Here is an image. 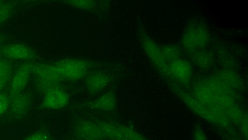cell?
Returning a JSON list of instances; mask_svg holds the SVG:
<instances>
[{
  "label": "cell",
  "instance_id": "obj_1",
  "mask_svg": "<svg viewBox=\"0 0 248 140\" xmlns=\"http://www.w3.org/2000/svg\"><path fill=\"white\" fill-rule=\"evenodd\" d=\"M193 93L200 102L239 126L247 119V115L235 102L234 91L215 75L197 81L193 87Z\"/></svg>",
  "mask_w": 248,
  "mask_h": 140
},
{
  "label": "cell",
  "instance_id": "obj_2",
  "mask_svg": "<svg viewBox=\"0 0 248 140\" xmlns=\"http://www.w3.org/2000/svg\"><path fill=\"white\" fill-rule=\"evenodd\" d=\"M170 86L185 105L205 121L226 128L230 124V121L221 113L203 104L177 85L171 84Z\"/></svg>",
  "mask_w": 248,
  "mask_h": 140
},
{
  "label": "cell",
  "instance_id": "obj_3",
  "mask_svg": "<svg viewBox=\"0 0 248 140\" xmlns=\"http://www.w3.org/2000/svg\"><path fill=\"white\" fill-rule=\"evenodd\" d=\"M209 39V32L206 24L200 20H194L186 28L181 44L184 50L191 54L204 49Z\"/></svg>",
  "mask_w": 248,
  "mask_h": 140
},
{
  "label": "cell",
  "instance_id": "obj_4",
  "mask_svg": "<svg viewBox=\"0 0 248 140\" xmlns=\"http://www.w3.org/2000/svg\"><path fill=\"white\" fill-rule=\"evenodd\" d=\"M33 74L35 75V87L44 95L49 90L58 88V83L63 78L54 65L38 64L33 65Z\"/></svg>",
  "mask_w": 248,
  "mask_h": 140
},
{
  "label": "cell",
  "instance_id": "obj_5",
  "mask_svg": "<svg viewBox=\"0 0 248 140\" xmlns=\"http://www.w3.org/2000/svg\"><path fill=\"white\" fill-rule=\"evenodd\" d=\"M140 40L145 53L160 73L170 77L169 63L165 59L161 47L144 32L140 34Z\"/></svg>",
  "mask_w": 248,
  "mask_h": 140
},
{
  "label": "cell",
  "instance_id": "obj_6",
  "mask_svg": "<svg viewBox=\"0 0 248 140\" xmlns=\"http://www.w3.org/2000/svg\"><path fill=\"white\" fill-rule=\"evenodd\" d=\"M63 79L77 80L85 77L90 66L85 61L78 59H65L55 64Z\"/></svg>",
  "mask_w": 248,
  "mask_h": 140
},
{
  "label": "cell",
  "instance_id": "obj_7",
  "mask_svg": "<svg viewBox=\"0 0 248 140\" xmlns=\"http://www.w3.org/2000/svg\"><path fill=\"white\" fill-rule=\"evenodd\" d=\"M73 133L78 140H104L96 122L82 119L78 121L74 125Z\"/></svg>",
  "mask_w": 248,
  "mask_h": 140
},
{
  "label": "cell",
  "instance_id": "obj_8",
  "mask_svg": "<svg viewBox=\"0 0 248 140\" xmlns=\"http://www.w3.org/2000/svg\"><path fill=\"white\" fill-rule=\"evenodd\" d=\"M33 65L30 63L22 64L12 77L10 87V98L22 92L33 73Z\"/></svg>",
  "mask_w": 248,
  "mask_h": 140
},
{
  "label": "cell",
  "instance_id": "obj_9",
  "mask_svg": "<svg viewBox=\"0 0 248 140\" xmlns=\"http://www.w3.org/2000/svg\"><path fill=\"white\" fill-rule=\"evenodd\" d=\"M169 70L170 77L183 84L189 83L192 78L191 64L181 57L169 63Z\"/></svg>",
  "mask_w": 248,
  "mask_h": 140
},
{
  "label": "cell",
  "instance_id": "obj_10",
  "mask_svg": "<svg viewBox=\"0 0 248 140\" xmlns=\"http://www.w3.org/2000/svg\"><path fill=\"white\" fill-rule=\"evenodd\" d=\"M68 93L59 87L54 88L44 94L41 104L43 108L48 109H60L69 103Z\"/></svg>",
  "mask_w": 248,
  "mask_h": 140
},
{
  "label": "cell",
  "instance_id": "obj_11",
  "mask_svg": "<svg viewBox=\"0 0 248 140\" xmlns=\"http://www.w3.org/2000/svg\"><path fill=\"white\" fill-rule=\"evenodd\" d=\"M31 98L25 93H21L11 99L10 114L15 120L23 118L27 113L31 105Z\"/></svg>",
  "mask_w": 248,
  "mask_h": 140
},
{
  "label": "cell",
  "instance_id": "obj_12",
  "mask_svg": "<svg viewBox=\"0 0 248 140\" xmlns=\"http://www.w3.org/2000/svg\"><path fill=\"white\" fill-rule=\"evenodd\" d=\"M2 53L5 57L14 60H28L35 57L33 50L20 43H13L5 46L2 50Z\"/></svg>",
  "mask_w": 248,
  "mask_h": 140
},
{
  "label": "cell",
  "instance_id": "obj_13",
  "mask_svg": "<svg viewBox=\"0 0 248 140\" xmlns=\"http://www.w3.org/2000/svg\"><path fill=\"white\" fill-rule=\"evenodd\" d=\"M117 105L115 94L112 91L108 92L96 99L86 105L89 108L102 111H111Z\"/></svg>",
  "mask_w": 248,
  "mask_h": 140
},
{
  "label": "cell",
  "instance_id": "obj_14",
  "mask_svg": "<svg viewBox=\"0 0 248 140\" xmlns=\"http://www.w3.org/2000/svg\"><path fill=\"white\" fill-rule=\"evenodd\" d=\"M110 78L103 72H95L89 75L86 80L87 90L91 94L99 92L109 84Z\"/></svg>",
  "mask_w": 248,
  "mask_h": 140
},
{
  "label": "cell",
  "instance_id": "obj_15",
  "mask_svg": "<svg viewBox=\"0 0 248 140\" xmlns=\"http://www.w3.org/2000/svg\"><path fill=\"white\" fill-rule=\"evenodd\" d=\"M215 76L223 84L234 91L243 86L240 76L231 69H224L217 73Z\"/></svg>",
  "mask_w": 248,
  "mask_h": 140
},
{
  "label": "cell",
  "instance_id": "obj_16",
  "mask_svg": "<svg viewBox=\"0 0 248 140\" xmlns=\"http://www.w3.org/2000/svg\"><path fill=\"white\" fill-rule=\"evenodd\" d=\"M96 123L105 139L127 140L117 123L103 121Z\"/></svg>",
  "mask_w": 248,
  "mask_h": 140
},
{
  "label": "cell",
  "instance_id": "obj_17",
  "mask_svg": "<svg viewBox=\"0 0 248 140\" xmlns=\"http://www.w3.org/2000/svg\"><path fill=\"white\" fill-rule=\"evenodd\" d=\"M191 54L193 64L201 69L208 70L214 64V55L211 52L204 49L198 51Z\"/></svg>",
  "mask_w": 248,
  "mask_h": 140
},
{
  "label": "cell",
  "instance_id": "obj_18",
  "mask_svg": "<svg viewBox=\"0 0 248 140\" xmlns=\"http://www.w3.org/2000/svg\"><path fill=\"white\" fill-rule=\"evenodd\" d=\"M163 55L168 63L180 58L181 49L176 44L165 45L161 47Z\"/></svg>",
  "mask_w": 248,
  "mask_h": 140
},
{
  "label": "cell",
  "instance_id": "obj_19",
  "mask_svg": "<svg viewBox=\"0 0 248 140\" xmlns=\"http://www.w3.org/2000/svg\"><path fill=\"white\" fill-rule=\"evenodd\" d=\"M127 140H147L142 135L131 127L118 123Z\"/></svg>",
  "mask_w": 248,
  "mask_h": 140
},
{
  "label": "cell",
  "instance_id": "obj_20",
  "mask_svg": "<svg viewBox=\"0 0 248 140\" xmlns=\"http://www.w3.org/2000/svg\"><path fill=\"white\" fill-rule=\"evenodd\" d=\"M13 11L12 5L3 2L0 5V25L5 22L11 16Z\"/></svg>",
  "mask_w": 248,
  "mask_h": 140
},
{
  "label": "cell",
  "instance_id": "obj_21",
  "mask_svg": "<svg viewBox=\"0 0 248 140\" xmlns=\"http://www.w3.org/2000/svg\"><path fill=\"white\" fill-rule=\"evenodd\" d=\"M11 71L12 68L10 64L0 56V78L9 79Z\"/></svg>",
  "mask_w": 248,
  "mask_h": 140
},
{
  "label": "cell",
  "instance_id": "obj_22",
  "mask_svg": "<svg viewBox=\"0 0 248 140\" xmlns=\"http://www.w3.org/2000/svg\"><path fill=\"white\" fill-rule=\"evenodd\" d=\"M69 4L83 9H91L95 5V2L91 0H71L67 1Z\"/></svg>",
  "mask_w": 248,
  "mask_h": 140
},
{
  "label": "cell",
  "instance_id": "obj_23",
  "mask_svg": "<svg viewBox=\"0 0 248 140\" xmlns=\"http://www.w3.org/2000/svg\"><path fill=\"white\" fill-rule=\"evenodd\" d=\"M10 102V97L5 93H0V116L6 111Z\"/></svg>",
  "mask_w": 248,
  "mask_h": 140
},
{
  "label": "cell",
  "instance_id": "obj_24",
  "mask_svg": "<svg viewBox=\"0 0 248 140\" xmlns=\"http://www.w3.org/2000/svg\"><path fill=\"white\" fill-rule=\"evenodd\" d=\"M23 140H51L49 135L45 131L39 130L29 136Z\"/></svg>",
  "mask_w": 248,
  "mask_h": 140
},
{
  "label": "cell",
  "instance_id": "obj_25",
  "mask_svg": "<svg viewBox=\"0 0 248 140\" xmlns=\"http://www.w3.org/2000/svg\"><path fill=\"white\" fill-rule=\"evenodd\" d=\"M9 79V78H0V93L5 87Z\"/></svg>",
  "mask_w": 248,
  "mask_h": 140
},
{
  "label": "cell",
  "instance_id": "obj_26",
  "mask_svg": "<svg viewBox=\"0 0 248 140\" xmlns=\"http://www.w3.org/2000/svg\"><path fill=\"white\" fill-rule=\"evenodd\" d=\"M226 140H238L235 138H233V137H228L227 138V139Z\"/></svg>",
  "mask_w": 248,
  "mask_h": 140
},
{
  "label": "cell",
  "instance_id": "obj_27",
  "mask_svg": "<svg viewBox=\"0 0 248 140\" xmlns=\"http://www.w3.org/2000/svg\"><path fill=\"white\" fill-rule=\"evenodd\" d=\"M2 40V36L0 35V44Z\"/></svg>",
  "mask_w": 248,
  "mask_h": 140
},
{
  "label": "cell",
  "instance_id": "obj_28",
  "mask_svg": "<svg viewBox=\"0 0 248 140\" xmlns=\"http://www.w3.org/2000/svg\"><path fill=\"white\" fill-rule=\"evenodd\" d=\"M3 3V1L0 0V5H1Z\"/></svg>",
  "mask_w": 248,
  "mask_h": 140
}]
</instances>
